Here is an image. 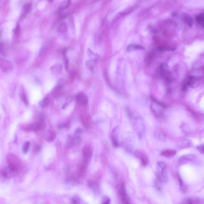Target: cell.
<instances>
[{"label": "cell", "mask_w": 204, "mask_h": 204, "mask_svg": "<svg viewBox=\"0 0 204 204\" xmlns=\"http://www.w3.org/2000/svg\"><path fill=\"white\" fill-rule=\"evenodd\" d=\"M140 158H141V161H142V165H143V166H146V165L148 164V161H149L148 158L144 155L142 156Z\"/></svg>", "instance_id": "obj_38"}, {"label": "cell", "mask_w": 204, "mask_h": 204, "mask_svg": "<svg viewBox=\"0 0 204 204\" xmlns=\"http://www.w3.org/2000/svg\"><path fill=\"white\" fill-rule=\"evenodd\" d=\"M5 54V47L4 44L0 42V55H4Z\"/></svg>", "instance_id": "obj_39"}, {"label": "cell", "mask_w": 204, "mask_h": 204, "mask_svg": "<svg viewBox=\"0 0 204 204\" xmlns=\"http://www.w3.org/2000/svg\"><path fill=\"white\" fill-rule=\"evenodd\" d=\"M82 124H83L86 128H88V127H90L91 123L90 116H89L88 115H84L82 117Z\"/></svg>", "instance_id": "obj_20"}, {"label": "cell", "mask_w": 204, "mask_h": 204, "mask_svg": "<svg viewBox=\"0 0 204 204\" xmlns=\"http://www.w3.org/2000/svg\"><path fill=\"white\" fill-rule=\"evenodd\" d=\"M119 127L117 126L113 129L111 132L112 142L115 147H118L119 144Z\"/></svg>", "instance_id": "obj_9"}, {"label": "cell", "mask_w": 204, "mask_h": 204, "mask_svg": "<svg viewBox=\"0 0 204 204\" xmlns=\"http://www.w3.org/2000/svg\"><path fill=\"white\" fill-rule=\"evenodd\" d=\"M88 184H89V186H90V187L94 191V192L98 193L99 192V188L96 183L93 181H89Z\"/></svg>", "instance_id": "obj_30"}, {"label": "cell", "mask_w": 204, "mask_h": 204, "mask_svg": "<svg viewBox=\"0 0 204 204\" xmlns=\"http://www.w3.org/2000/svg\"><path fill=\"white\" fill-rule=\"evenodd\" d=\"M42 124L41 122H38L34 124H29L23 127V130L25 131H37L41 129Z\"/></svg>", "instance_id": "obj_13"}, {"label": "cell", "mask_w": 204, "mask_h": 204, "mask_svg": "<svg viewBox=\"0 0 204 204\" xmlns=\"http://www.w3.org/2000/svg\"><path fill=\"white\" fill-rule=\"evenodd\" d=\"M87 54H88V56L89 58L90 59V60H93L94 62H96L99 60V56L98 54L94 53L93 52L90 50V49H88L87 51Z\"/></svg>", "instance_id": "obj_23"}, {"label": "cell", "mask_w": 204, "mask_h": 204, "mask_svg": "<svg viewBox=\"0 0 204 204\" xmlns=\"http://www.w3.org/2000/svg\"><path fill=\"white\" fill-rule=\"evenodd\" d=\"M87 164L83 162H82L81 164L79 165V167L78 171V175L79 177L83 176L85 174L87 170Z\"/></svg>", "instance_id": "obj_21"}, {"label": "cell", "mask_w": 204, "mask_h": 204, "mask_svg": "<svg viewBox=\"0 0 204 204\" xmlns=\"http://www.w3.org/2000/svg\"><path fill=\"white\" fill-rule=\"evenodd\" d=\"M191 142L188 140H182L178 142V148H185L190 146Z\"/></svg>", "instance_id": "obj_25"}, {"label": "cell", "mask_w": 204, "mask_h": 204, "mask_svg": "<svg viewBox=\"0 0 204 204\" xmlns=\"http://www.w3.org/2000/svg\"><path fill=\"white\" fill-rule=\"evenodd\" d=\"M92 155L93 150L91 148L90 146H85L83 150H82V158H83V161H82V162L88 164L92 157Z\"/></svg>", "instance_id": "obj_10"}, {"label": "cell", "mask_w": 204, "mask_h": 204, "mask_svg": "<svg viewBox=\"0 0 204 204\" xmlns=\"http://www.w3.org/2000/svg\"><path fill=\"white\" fill-rule=\"evenodd\" d=\"M132 128L137 134L139 139H143L146 132V127L143 119L138 117H133Z\"/></svg>", "instance_id": "obj_2"}, {"label": "cell", "mask_w": 204, "mask_h": 204, "mask_svg": "<svg viewBox=\"0 0 204 204\" xmlns=\"http://www.w3.org/2000/svg\"><path fill=\"white\" fill-rule=\"evenodd\" d=\"M56 134L52 130H47L44 134V138L47 142H53L55 140Z\"/></svg>", "instance_id": "obj_16"}, {"label": "cell", "mask_w": 204, "mask_h": 204, "mask_svg": "<svg viewBox=\"0 0 204 204\" xmlns=\"http://www.w3.org/2000/svg\"><path fill=\"white\" fill-rule=\"evenodd\" d=\"M195 159V156L192 154H188L185 155L181 156L179 159H178V163L180 165H184L186 164L188 162L193 161Z\"/></svg>", "instance_id": "obj_15"}, {"label": "cell", "mask_w": 204, "mask_h": 204, "mask_svg": "<svg viewBox=\"0 0 204 204\" xmlns=\"http://www.w3.org/2000/svg\"><path fill=\"white\" fill-rule=\"evenodd\" d=\"M7 161L10 170L14 174H17L22 168V162L20 159L15 154H9L7 156Z\"/></svg>", "instance_id": "obj_1"}, {"label": "cell", "mask_w": 204, "mask_h": 204, "mask_svg": "<svg viewBox=\"0 0 204 204\" xmlns=\"http://www.w3.org/2000/svg\"><path fill=\"white\" fill-rule=\"evenodd\" d=\"M136 143L135 137L132 133H130V135L126 137L124 142V144L128 150H132L134 148V144Z\"/></svg>", "instance_id": "obj_11"}, {"label": "cell", "mask_w": 204, "mask_h": 204, "mask_svg": "<svg viewBox=\"0 0 204 204\" xmlns=\"http://www.w3.org/2000/svg\"><path fill=\"white\" fill-rule=\"evenodd\" d=\"M20 31H21V29H20V25H19V23L17 24L16 25V27L15 28V35L18 36L19 35V34H20Z\"/></svg>", "instance_id": "obj_41"}, {"label": "cell", "mask_w": 204, "mask_h": 204, "mask_svg": "<svg viewBox=\"0 0 204 204\" xmlns=\"http://www.w3.org/2000/svg\"><path fill=\"white\" fill-rule=\"evenodd\" d=\"M95 62H94L93 60H91L87 61L86 62L87 68L88 69H90V71H93L94 69V67H95Z\"/></svg>", "instance_id": "obj_33"}, {"label": "cell", "mask_w": 204, "mask_h": 204, "mask_svg": "<svg viewBox=\"0 0 204 204\" xmlns=\"http://www.w3.org/2000/svg\"><path fill=\"white\" fill-rule=\"evenodd\" d=\"M21 99L22 100V101L23 102V103L26 105V106H28L29 105V100H28V96L26 93H22L21 94Z\"/></svg>", "instance_id": "obj_34"}, {"label": "cell", "mask_w": 204, "mask_h": 204, "mask_svg": "<svg viewBox=\"0 0 204 204\" xmlns=\"http://www.w3.org/2000/svg\"><path fill=\"white\" fill-rule=\"evenodd\" d=\"M152 99L153 100V102H152V103L150 105V108L152 111L155 115L158 117L162 116L164 113V109L165 107V106L161 103H160V102L157 101L154 97H152Z\"/></svg>", "instance_id": "obj_6"}, {"label": "cell", "mask_w": 204, "mask_h": 204, "mask_svg": "<svg viewBox=\"0 0 204 204\" xmlns=\"http://www.w3.org/2000/svg\"><path fill=\"white\" fill-rule=\"evenodd\" d=\"M82 131L77 129L73 135H70L66 139V146L68 148H72L73 146L78 145L81 142Z\"/></svg>", "instance_id": "obj_4"}, {"label": "cell", "mask_w": 204, "mask_h": 204, "mask_svg": "<svg viewBox=\"0 0 204 204\" xmlns=\"http://www.w3.org/2000/svg\"><path fill=\"white\" fill-rule=\"evenodd\" d=\"M196 21L199 25L204 27V14L202 13L196 17Z\"/></svg>", "instance_id": "obj_31"}, {"label": "cell", "mask_w": 204, "mask_h": 204, "mask_svg": "<svg viewBox=\"0 0 204 204\" xmlns=\"http://www.w3.org/2000/svg\"><path fill=\"white\" fill-rule=\"evenodd\" d=\"M183 21L189 26H192L193 24V19L188 15H186L183 17Z\"/></svg>", "instance_id": "obj_27"}, {"label": "cell", "mask_w": 204, "mask_h": 204, "mask_svg": "<svg viewBox=\"0 0 204 204\" xmlns=\"http://www.w3.org/2000/svg\"><path fill=\"white\" fill-rule=\"evenodd\" d=\"M144 50V47L140 46V45H136V44H130L127 48V51L128 52H134V51L136 50Z\"/></svg>", "instance_id": "obj_18"}, {"label": "cell", "mask_w": 204, "mask_h": 204, "mask_svg": "<svg viewBox=\"0 0 204 204\" xmlns=\"http://www.w3.org/2000/svg\"><path fill=\"white\" fill-rule=\"evenodd\" d=\"M29 147H30V142H26L24 143V144L23 146V149H22L23 152L24 153V154H26V153L28 152Z\"/></svg>", "instance_id": "obj_35"}, {"label": "cell", "mask_w": 204, "mask_h": 204, "mask_svg": "<svg viewBox=\"0 0 204 204\" xmlns=\"http://www.w3.org/2000/svg\"><path fill=\"white\" fill-rule=\"evenodd\" d=\"M101 204H110V199L107 196L104 197L103 203Z\"/></svg>", "instance_id": "obj_43"}, {"label": "cell", "mask_w": 204, "mask_h": 204, "mask_svg": "<svg viewBox=\"0 0 204 204\" xmlns=\"http://www.w3.org/2000/svg\"><path fill=\"white\" fill-rule=\"evenodd\" d=\"M32 9V4L30 3L26 4L23 7V13L22 14V18H25L28 14H29Z\"/></svg>", "instance_id": "obj_19"}, {"label": "cell", "mask_w": 204, "mask_h": 204, "mask_svg": "<svg viewBox=\"0 0 204 204\" xmlns=\"http://www.w3.org/2000/svg\"><path fill=\"white\" fill-rule=\"evenodd\" d=\"M63 57H64V60H65V68L66 71H68V69L69 67V59L68 58V57L66 56V52H63Z\"/></svg>", "instance_id": "obj_37"}, {"label": "cell", "mask_w": 204, "mask_h": 204, "mask_svg": "<svg viewBox=\"0 0 204 204\" xmlns=\"http://www.w3.org/2000/svg\"><path fill=\"white\" fill-rule=\"evenodd\" d=\"M76 100L77 102L82 105H87L88 102V98L87 95L84 93H79L76 95Z\"/></svg>", "instance_id": "obj_14"}, {"label": "cell", "mask_w": 204, "mask_h": 204, "mask_svg": "<svg viewBox=\"0 0 204 204\" xmlns=\"http://www.w3.org/2000/svg\"><path fill=\"white\" fill-rule=\"evenodd\" d=\"M72 99L71 97H68V99L66 100V101H65V102L64 105H63V107H62L63 109H65V108H66V107L68 106V105H69L70 103H71V101H72Z\"/></svg>", "instance_id": "obj_40"}, {"label": "cell", "mask_w": 204, "mask_h": 204, "mask_svg": "<svg viewBox=\"0 0 204 204\" xmlns=\"http://www.w3.org/2000/svg\"><path fill=\"white\" fill-rule=\"evenodd\" d=\"M176 154V151L174 150H165L161 152V155L166 158H173Z\"/></svg>", "instance_id": "obj_17"}, {"label": "cell", "mask_w": 204, "mask_h": 204, "mask_svg": "<svg viewBox=\"0 0 204 204\" xmlns=\"http://www.w3.org/2000/svg\"><path fill=\"white\" fill-rule=\"evenodd\" d=\"M72 0H63L59 6V11H62L68 9L71 5Z\"/></svg>", "instance_id": "obj_22"}, {"label": "cell", "mask_w": 204, "mask_h": 204, "mask_svg": "<svg viewBox=\"0 0 204 204\" xmlns=\"http://www.w3.org/2000/svg\"><path fill=\"white\" fill-rule=\"evenodd\" d=\"M72 202L74 204H87L82 199H81L79 197H75L72 199Z\"/></svg>", "instance_id": "obj_36"}, {"label": "cell", "mask_w": 204, "mask_h": 204, "mask_svg": "<svg viewBox=\"0 0 204 204\" xmlns=\"http://www.w3.org/2000/svg\"><path fill=\"white\" fill-rule=\"evenodd\" d=\"M200 82V78L196 76L190 75L186 79L185 82H184V88L187 87H190L192 88H195L198 86Z\"/></svg>", "instance_id": "obj_7"}, {"label": "cell", "mask_w": 204, "mask_h": 204, "mask_svg": "<svg viewBox=\"0 0 204 204\" xmlns=\"http://www.w3.org/2000/svg\"><path fill=\"white\" fill-rule=\"evenodd\" d=\"M119 196L120 200L123 204H130L129 197L127 196L124 184H122L119 191Z\"/></svg>", "instance_id": "obj_12"}, {"label": "cell", "mask_w": 204, "mask_h": 204, "mask_svg": "<svg viewBox=\"0 0 204 204\" xmlns=\"http://www.w3.org/2000/svg\"><path fill=\"white\" fill-rule=\"evenodd\" d=\"M40 150V147L39 146H36L35 147V148H34V150H35V152H36V153L39 152Z\"/></svg>", "instance_id": "obj_44"}, {"label": "cell", "mask_w": 204, "mask_h": 204, "mask_svg": "<svg viewBox=\"0 0 204 204\" xmlns=\"http://www.w3.org/2000/svg\"><path fill=\"white\" fill-rule=\"evenodd\" d=\"M155 136L159 140L161 141H165L166 140V136L164 134L160 131H156L155 133Z\"/></svg>", "instance_id": "obj_32"}, {"label": "cell", "mask_w": 204, "mask_h": 204, "mask_svg": "<svg viewBox=\"0 0 204 204\" xmlns=\"http://www.w3.org/2000/svg\"><path fill=\"white\" fill-rule=\"evenodd\" d=\"M197 149L202 154H204V144L199 145L197 147Z\"/></svg>", "instance_id": "obj_42"}, {"label": "cell", "mask_w": 204, "mask_h": 204, "mask_svg": "<svg viewBox=\"0 0 204 204\" xmlns=\"http://www.w3.org/2000/svg\"><path fill=\"white\" fill-rule=\"evenodd\" d=\"M49 1H53V0H49Z\"/></svg>", "instance_id": "obj_45"}, {"label": "cell", "mask_w": 204, "mask_h": 204, "mask_svg": "<svg viewBox=\"0 0 204 204\" xmlns=\"http://www.w3.org/2000/svg\"><path fill=\"white\" fill-rule=\"evenodd\" d=\"M157 74L162 79H163L167 83H170L172 81V75L168 69L167 66L164 64H161L159 66L157 70Z\"/></svg>", "instance_id": "obj_5"}, {"label": "cell", "mask_w": 204, "mask_h": 204, "mask_svg": "<svg viewBox=\"0 0 204 204\" xmlns=\"http://www.w3.org/2000/svg\"><path fill=\"white\" fill-rule=\"evenodd\" d=\"M51 71L53 74H60L62 71V66L61 65L57 63L56 65H54L51 68Z\"/></svg>", "instance_id": "obj_26"}, {"label": "cell", "mask_w": 204, "mask_h": 204, "mask_svg": "<svg viewBox=\"0 0 204 204\" xmlns=\"http://www.w3.org/2000/svg\"><path fill=\"white\" fill-rule=\"evenodd\" d=\"M156 169L158 181L161 183H167L168 181V175L166 164L162 161H159L157 163Z\"/></svg>", "instance_id": "obj_3"}, {"label": "cell", "mask_w": 204, "mask_h": 204, "mask_svg": "<svg viewBox=\"0 0 204 204\" xmlns=\"http://www.w3.org/2000/svg\"><path fill=\"white\" fill-rule=\"evenodd\" d=\"M180 204H199V201L197 199H193L191 198H186L181 201Z\"/></svg>", "instance_id": "obj_28"}, {"label": "cell", "mask_w": 204, "mask_h": 204, "mask_svg": "<svg viewBox=\"0 0 204 204\" xmlns=\"http://www.w3.org/2000/svg\"><path fill=\"white\" fill-rule=\"evenodd\" d=\"M68 29V25L66 22H62L59 27L58 32L60 33H65L67 32Z\"/></svg>", "instance_id": "obj_29"}, {"label": "cell", "mask_w": 204, "mask_h": 204, "mask_svg": "<svg viewBox=\"0 0 204 204\" xmlns=\"http://www.w3.org/2000/svg\"><path fill=\"white\" fill-rule=\"evenodd\" d=\"M13 66L12 63L5 59L0 57V70L4 74H7L12 71Z\"/></svg>", "instance_id": "obj_8"}, {"label": "cell", "mask_w": 204, "mask_h": 204, "mask_svg": "<svg viewBox=\"0 0 204 204\" xmlns=\"http://www.w3.org/2000/svg\"><path fill=\"white\" fill-rule=\"evenodd\" d=\"M50 100L49 98V95H47L45 97H44L42 100H41L40 101L39 105L42 108L46 107L50 104Z\"/></svg>", "instance_id": "obj_24"}]
</instances>
